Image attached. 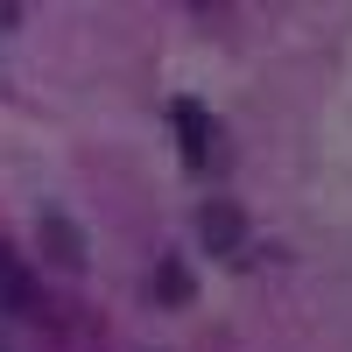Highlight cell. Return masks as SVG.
Masks as SVG:
<instances>
[{
  "mask_svg": "<svg viewBox=\"0 0 352 352\" xmlns=\"http://www.w3.org/2000/svg\"><path fill=\"white\" fill-rule=\"evenodd\" d=\"M197 240H204V254L240 261V247H247V219H240V204H232V197H204V204H197Z\"/></svg>",
  "mask_w": 352,
  "mask_h": 352,
  "instance_id": "6da1fadb",
  "label": "cell"
},
{
  "mask_svg": "<svg viewBox=\"0 0 352 352\" xmlns=\"http://www.w3.org/2000/svg\"><path fill=\"white\" fill-rule=\"evenodd\" d=\"M169 120H176V148H184V162L204 169V162H212V141H219L212 113H204L197 99H176V106H169Z\"/></svg>",
  "mask_w": 352,
  "mask_h": 352,
  "instance_id": "7a4b0ae2",
  "label": "cell"
},
{
  "mask_svg": "<svg viewBox=\"0 0 352 352\" xmlns=\"http://www.w3.org/2000/svg\"><path fill=\"white\" fill-rule=\"evenodd\" d=\"M0 310H14V317H36L43 310V296H36V282H28V268L0 247Z\"/></svg>",
  "mask_w": 352,
  "mask_h": 352,
  "instance_id": "3957f363",
  "label": "cell"
},
{
  "mask_svg": "<svg viewBox=\"0 0 352 352\" xmlns=\"http://www.w3.org/2000/svg\"><path fill=\"white\" fill-rule=\"evenodd\" d=\"M43 247H50V261H56V268H85V232L64 219V212H43Z\"/></svg>",
  "mask_w": 352,
  "mask_h": 352,
  "instance_id": "277c9868",
  "label": "cell"
},
{
  "mask_svg": "<svg viewBox=\"0 0 352 352\" xmlns=\"http://www.w3.org/2000/svg\"><path fill=\"white\" fill-rule=\"evenodd\" d=\"M155 296H162V303H190V275H184V261H162V268H155Z\"/></svg>",
  "mask_w": 352,
  "mask_h": 352,
  "instance_id": "5b68a950",
  "label": "cell"
}]
</instances>
